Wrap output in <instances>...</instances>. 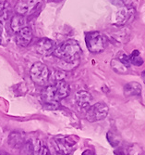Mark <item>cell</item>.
I'll return each mask as SVG.
<instances>
[{"label": "cell", "instance_id": "52a82bcc", "mask_svg": "<svg viewBox=\"0 0 145 155\" xmlns=\"http://www.w3.org/2000/svg\"><path fill=\"white\" fill-rule=\"evenodd\" d=\"M55 47V45L53 40L49 38H41L35 45V50L43 56H48L53 54Z\"/></svg>", "mask_w": 145, "mask_h": 155}, {"label": "cell", "instance_id": "5bb4252c", "mask_svg": "<svg viewBox=\"0 0 145 155\" xmlns=\"http://www.w3.org/2000/svg\"><path fill=\"white\" fill-rule=\"evenodd\" d=\"M23 139V136L18 133H12L8 138L10 145L13 147H21L24 144Z\"/></svg>", "mask_w": 145, "mask_h": 155}, {"label": "cell", "instance_id": "4fadbf2b", "mask_svg": "<svg viewBox=\"0 0 145 155\" xmlns=\"http://www.w3.org/2000/svg\"><path fill=\"white\" fill-rule=\"evenodd\" d=\"M11 8L9 3H0V22H6L11 16Z\"/></svg>", "mask_w": 145, "mask_h": 155}, {"label": "cell", "instance_id": "7402d4cb", "mask_svg": "<svg viewBox=\"0 0 145 155\" xmlns=\"http://www.w3.org/2000/svg\"><path fill=\"white\" fill-rule=\"evenodd\" d=\"M54 155H66V154H65V153H63L62 151L58 150H56V151H55V153Z\"/></svg>", "mask_w": 145, "mask_h": 155}, {"label": "cell", "instance_id": "8992f818", "mask_svg": "<svg viewBox=\"0 0 145 155\" xmlns=\"http://www.w3.org/2000/svg\"><path fill=\"white\" fill-rule=\"evenodd\" d=\"M42 4V0H18L15 5L17 14L22 16L31 15Z\"/></svg>", "mask_w": 145, "mask_h": 155}, {"label": "cell", "instance_id": "ffe728a7", "mask_svg": "<svg viewBox=\"0 0 145 155\" xmlns=\"http://www.w3.org/2000/svg\"><path fill=\"white\" fill-rule=\"evenodd\" d=\"M82 155H96L93 150H86L82 152Z\"/></svg>", "mask_w": 145, "mask_h": 155}, {"label": "cell", "instance_id": "7c38bea8", "mask_svg": "<svg viewBox=\"0 0 145 155\" xmlns=\"http://www.w3.org/2000/svg\"><path fill=\"white\" fill-rule=\"evenodd\" d=\"M55 90H56L57 96H58L60 101L63 100V98H65V97H67L68 96H69L70 88H69L68 84L66 81L61 80L59 82L55 83Z\"/></svg>", "mask_w": 145, "mask_h": 155}, {"label": "cell", "instance_id": "7a4b0ae2", "mask_svg": "<svg viewBox=\"0 0 145 155\" xmlns=\"http://www.w3.org/2000/svg\"><path fill=\"white\" fill-rule=\"evenodd\" d=\"M86 47L91 53L97 54L103 52L107 45L108 40L107 37L100 32H91L86 34L85 36Z\"/></svg>", "mask_w": 145, "mask_h": 155}, {"label": "cell", "instance_id": "d6986e66", "mask_svg": "<svg viewBox=\"0 0 145 155\" xmlns=\"http://www.w3.org/2000/svg\"><path fill=\"white\" fill-rule=\"evenodd\" d=\"M38 155H51V152L46 146L42 145L38 150Z\"/></svg>", "mask_w": 145, "mask_h": 155}, {"label": "cell", "instance_id": "30bf717a", "mask_svg": "<svg viewBox=\"0 0 145 155\" xmlns=\"http://www.w3.org/2000/svg\"><path fill=\"white\" fill-rule=\"evenodd\" d=\"M27 27V21L24 18V16L20 15V14H16L11 18L10 21V28L14 33H18L23 28Z\"/></svg>", "mask_w": 145, "mask_h": 155}, {"label": "cell", "instance_id": "cb8c5ba5", "mask_svg": "<svg viewBox=\"0 0 145 155\" xmlns=\"http://www.w3.org/2000/svg\"><path fill=\"white\" fill-rule=\"evenodd\" d=\"M142 78H143V81H144V83H145V71L142 73Z\"/></svg>", "mask_w": 145, "mask_h": 155}, {"label": "cell", "instance_id": "5b68a950", "mask_svg": "<svg viewBox=\"0 0 145 155\" xmlns=\"http://www.w3.org/2000/svg\"><path fill=\"white\" fill-rule=\"evenodd\" d=\"M41 98L43 104H46V108L49 110H55L58 108V102L60 101L58 96H57L55 84L46 87L42 90Z\"/></svg>", "mask_w": 145, "mask_h": 155}, {"label": "cell", "instance_id": "3957f363", "mask_svg": "<svg viewBox=\"0 0 145 155\" xmlns=\"http://www.w3.org/2000/svg\"><path fill=\"white\" fill-rule=\"evenodd\" d=\"M49 69L42 62H35L30 71V76L33 82L38 86H45L49 80Z\"/></svg>", "mask_w": 145, "mask_h": 155}, {"label": "cell", "instance_id": "ac0fdd59", "mask_svg": "<svg viewBox=\"0 0 145 155\" xmlns=\"http://www.w3.org/2000/svg\"><path fill=\"white\" fill-rule=\"evenodd\" d=\"M64 77H65V74L63 72H61V71H54L53 74H49V80L53 83V84H55V83L63 80Z\"/></svg>", "mask_w": 145, "mask_h": 155}, {"label": "cell", "instance_id": "2e32d148", "mask_svg": "<svg viewBox=\"0 0 145 155\" xmlns=\"http://www.w3.org/2000/svg\"><path fill=\"white\" fill-rule=\"evenodd\" d=\"M128 61L130 64H133L135 66H140L143 63V60L141 59L140 52L138 50H134L131 55L128 56Z\"/></svg>", "mask_w": 145, "mask_h": 155}, {"label": "cell", "instance_id": "9a60e30c", "mask_svg": "<svg viewBox=\"0 0 145 155\" xmlns=\"http://www.w3.org/2000/svg\"><path fill=\"white\" fill-rule=\"evenodd\" d=\"M111 66L115 72L118 74H125L128 70V66H126L119 59H115L111 61Z\"/></svg>", "mask_w": 145, "mask_h": 155}, {"label": "cell", "instance_id": "6da1fadb", "mask_svg": "<svg viewBox=\"0 0 145 155\" xmlns=\"http://www.w3.org/2000/svg\"><path fill=\"white\" fill-rule=\"evenodd\" d=\"M81 48L75 40H67L55 48L53 55L65 63H75L81 56Z\"/></svg>", "mask_w": 145, "mask_h": 155}, {"label": "cell", "instance_id": "9c48e42d", "mask_svg": "<svg viewBox=\"0 0 145 155\" xmlns=\"http://www.w3.org/2000/svg\"><path fill=\"white\" fill-rule=\"evenodd\" d=\"M33 39V31L30 27H25L22 30H20V32H18L16 34V43L20 46V47H27L29 46V44L31 43V41Z\"/></svg>", "mask_w": 145, "mask_h": 155}, {"label": "cell", "instance_id": "44dd1931", "mask_svg": "<svg viewBox=\"0 0 145 155\" xmlns=\"http://www.w3.org/2000/svg\"><path fill=\"white\" fill-rule=\"evenodd\" d=\"M111 2L114 4H118V5H124L126 3V0H110Z\"/></svg>", "mask_w": 145, "mask_h": 155}, {"label": "cell", "instance_id": "8fae6325", "mask_svg": "<svg viewBox=\"0 0 145 155\" xmlns=\"http://www.w3.org/2000/svg\"><path fill=\"white\" fill-rule=\"evenodd\" d=\"M141 94V86L137 82H130L125 84L124 87V95L126 97H134L140 96Z\"/></svg>", "mask_w": 145, "mask_h": 155}, {"label": "cell", "instance_id": "277c9868", "mask_svg": "<svg viewBox=\"0 0 145 155\" xmlns=\"http://www.w3.org/2000/svg\"><path fill=\"white\" fill-rule=\"evenodd\" d=\"M108 106L106 103L103 102H98L94 103L92 106H90L87 109L86 111V119L89 122H98V121H102L106 118L108 114Z\"/></svg>", "mask_w": 145, "mask_h": 155}, {"label": "cell", "instance_id": "ba28073f", "mask_svg": "<svg viewBox=\"0 0 145 155\" xmlns=\"http://www.w3.org/2000/svg\"><path fill=\"white\" fill-rule=\"evenodd\" d=\"M76 103L80 109H88L93 105V96L86 90H80L76 93Z\"/></svg>", "mask_w": 145, "mask_h": 155}, {"label": "cell", "instance_id": "603a6c76", "mask_svg": "<svg viewBox=\"0 0 145 155\" xmlns=\"http://www.w3.org/2000/svg\"><path fill=\"white\" fill-rule=\"evenodd\" d=\"M0 155H9V154L7 152H4V151H0Z\"/></svg>", "mask_w": 145, "mask_h": 155}, {"label": "cell", "instance_id": "e0dca14e", "mask_svg": "<svg viewBox=\"0 0 145 155\" xmlns=\"http://www.w3.org/2000/svg\"><path fill=\"white\" fill-rule=\"evenodd\" d=\"M20 155H34V147L31 141L25 142L20 147Z\"/></svg>", "mask_w": 145, "mask_h": 155}]
</instances>
